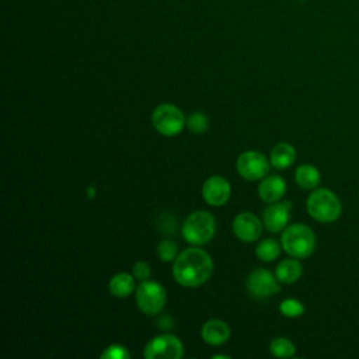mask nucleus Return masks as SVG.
Wrapping results in <instances>:
<instances>
[{
  "label": "nucleus",
  "mask_w": 359,
  "mask_h": 359,
  "mask_svg": "<svg viewBox=\"0 0 359 359\" xmlns=\"http://www.w3.org/2000/svg\"><path fill=\"white\" fill-rule=\"evenodd\" d=\"M184 353V348L181 341L171 335L163 334L147 342L144 346V358L146 359H178Z\"/></svg>",
  "instance_id": "nucleus-7"
},
{
  "label": "nucleus",
  "mask_w": 359,
  "mask_h": 359,
  "mask_svg": "<svg viewBox=\"0 0 359 359\" xmlns=\"http://www.w3.org/2000/svg\"><path fill=\"white\" fill-rule=\"evenodd\" d=\"M282 247L293 258H307L316 247V236L302 223L289 226L282 234Z\"/></svg>",
  "instance_id": "nucleus-2"
},
{
  "label": "nucleus",
  "mask_w": 359,
  "mask_h": 359,
  "mask_svg": "<svg viewBox=\"0 0 359 359\" xmlns=\"http://www.w3.org/2000/svg\"><path fill=\"white\" fill-rule=\"evenodd\" d=\"M294 158H296V151L293 146L289 143H278L272 149L271 157H269L271 164L279 170H285L289 165H292Z\"/></svg>",
  "instance_id": "nucleus-15"
},
{
  "label": "nucleus",
  "mask_w": 359,
  "mask_h": 359,
  "mask_svg": "<svg viewBox=\"0 0 359 359\" xmlns=\"http://www.w3.org/2000/svg\"><path fill=\"white\" fill-rule=\"evenodd\" d=\"M150 266H149V264H146V262H143V261H139V262H136L135 265H133V276L136 278V279H139V280H146V279H149V276H150Z\"/></svg>",
  "instance_id": "nucleus-25"
},
{
  "label": "nucleus",
  "mask_w": 359,
  "mask_h": 359,
  "mask_svg": "<svg viewBox=\"0 0 359 359\" xmlns=\"http://www.w3.org/2000/svg\"><path fill=\"white\" fill-rule=\"evenodd\" d=\"M285 192H286V182L279 175L265 177L258 187L259 198L268 203H273L279 201L285 195Z\"/></svg>",
  "instance_id": "nucleus-13"
},
{
  "label": "nucleus",
  "mask_w": 359,
  "mask_h": 359,
  "mask_svg": "<svg viewBox=\"0 0 359 359\" xmlns=\"http://www.w3.org/2000/svg\"><path fill=\"white\" fill-rule=\"evenodd\" d=\"M129 356L128 349L122 345H111L101 353L102 359H129Z\"/></svg>",
  "instance_id": "nucleus-24"
},
{
  "label": "nucleus",
  "mask_w": 359,
  "mask_h": 359,
  "mask_svg": "<svg viewBox=\"0 0 359 359\" xmlns=\"http://www.w3.org/2000/svg\"><path fill=\"white\" fill-rule=\"evenodd\" d=\"M279 310L285 317H299L304 313V306L296 299H286L280 303Z\"/></svg>",
  "instance_id": "nucleus-21"
},
{
  "label": "nucleus",
  "mask_w": 359,
  "mask_h": 359,
  "mask_svg": "<svg viewBox=\"0 0 359 359\" xmlns=\"http://www.w3.org/2000/svg\"><path fill=\"white\" fill-rule=\"evenodd\" d=\"M209 121L206 118L205 114L202 112H194L189 115V118L187 119V126L189 130L195 132V133H202L208 129Z\"/></svg>",
  "instance_id": "nucleus-22"
},
{
  "label": "nucleus",
  "mask_w": 359,
  "mask_h": 359,
  "mask_svg": "<svg viewBox=\"0 0 359 359\" xmlns=\"http://www.w3.org/2000/svg\"><path fill=\"white\" fill-rule=\"evenodd\" d=\"M247 287L251 296H254L255 299H266L279 292V285L275 276L264 268L254 269L248 275Z\"/></svg>",
  "instance_id": "nucleus-9"
},
{
  "label": "nucleus",
  "mask_w": 359,
  "mask_h": 359,
  "mask_svg": "<svg viewBox=\"0 0 359 359\" xmlns=\"http://www.w3.org/2000/svg\"><path fill=\"white\" fill-rule=\"evenodd\" d=\"M261 230L262 226L259 219L250 212H243L233 220V231L241 241H255L261 236Z\"/></svg>",
  "instance_id": "nucleus-11"
},
{
  "label": "nucleus",
  "mask_w": 359,
  "mask_h": 359,
  "mask_svg": "<svg viewBox=\"0 0 359 359\" xmlns=\"http://www.w3.org/2000/svg\"><path fill=\"white\" fill-rule=\"evenodd\" d=\"M151 122L154 129L161 135L175 136L182 130L185 125V118L182 111L175 105L161 104L153 111Z\"/></svg>",
  "instance_id": "nucleus-6"
},
{
  "label": "nucleus",
  "mask_w": 359,
  "mask_h": 359,
  "mask_svg": "<svg viewBox=\"0 0 359 359\" xmlns=\"http://www.w3.org/2000/svg\"><path fill=\"white\" fill-rule=\"evenodd\" d=\"M280 252V245L276 240L273 238H265L262 240L257 248H255V254L259 259L262 261H273L275 258H278Z\"/></svg>",
  "instance_id": "nucleus-19"
},
{
  "label": "nucleus",
  "mask_w": 359,
  "mask_h": 359,
  "mask_svg": "<svg viewBox=\"0 0 359 359\" xmlns=\"http://www.w3.org/2000/svg\"><path fill=\"white\" fill-rule=\"evenodd\" d=\"M292 203L289 201L279 202V203H271L264 210V224L265 229L276 233L280 231L289 222V213H290Z\"/></svg>",
  "instance_id": "nucleus-12"
},
{
  "label": "nucleus",
  "mask_w": 359,
  "mask_h": 359,
  "mask_svg": "<svg viewBox=\"0 0 359 359\" xmlns=\"http://www.w3.org/2000/svg\"><path fill=\"white\" fill-rule=\"evenodd\" d=\"M157 252L163 261H172L177 258V244L171 240H163L157 247Z\"/></svg>",
  "instance_id": "nucleus-23"
},
{
  "label": "nucleus",
  "mask_w": 359,
  "mask_h": 359,
  "mask_svg": "<svg viewBox=\"0 0 359 359\" xmlns=\"http://www.w3.org/2000/svg\"><path fill=\"white\" fill-rule=\"evenodd\" d=\"M213 358H224V359H227L229 356H227V355H215Z\"/></svg>",
  "instance_id": "nucleus-27"
},
{
  "label": "nucleus",
  "mask_w": 359,
  "mask_h": 359,
  "mask_svg": "<svg viewBox=\"0 0 359 359\" xmlns=\"http://www.w3.org/2000/svg\"><path fill=\"white\" fill-rule=\"evenodd\" d=\"M165 290L164 287L153 280H142L136 289V303L137 307L149 316L158 314L165 304Z\"/></svg>",
  "instance_id": "nucleus-5"
},
{
  "label": "nucleus",
  "mask_w": 359,
  "mask_h": 359,
  "mask_svg": "<svg viewBox=\"0 0 359 359\" xmlns=\"http://www.w3.org/2000/svg\"><path fill=\"white\" fill-rule=\"evenodd\" d=\"M307 212L313 219L323 223H330L339 217L341 202L332 191L320 188L313 191L307 198Z\"/></svg>",
  "instance_id": "nucleus-3"
},
{
  "label": "nucleus",
  "mask_w": 359,
  "mask_h": 359,
  "mask_svg": "<svg viewBox=\"0 0 359 359\" xmlns=\"http://www.w3.org/2000/svg\"><path fill=\"white\" fill-rule=\"evenodd\" d=\"M296 182L303 188V189H314L320 184V172L318 170L311 165V164H302L294 174Z\"/></svg>",
  "instance_id": "nucleus-17"
},
{
  "label": "nucleus",
  "mask_w": 359,
  "mask_h": 359,
  "mask_svg": "<svg viewBox=\"0 0 359 359\" xmlns=\"http://www.w3.org/2000/svg\"><path fill=\"white\" fill-rule=\"evenodd\" d=\"M215 217L206 210H196L191 213L182 224L184 238L194 245L206 244L215 234Z\"/></svg>",
  "instance_id": "nucleus-4"
},
{
  "label": "nucleus",
  "mask_w": 359,
  "mask_h": 359,
  "mask_svg": "<svg viewBox=\"0 0 359 359\" xmlns=\"http://www.w3.org/2000/svg\"><path fill=\"white\" fill-rule=\"evenodd\" d=\"M236 167L243 178L248 181H255L264 178L268 174L269 161L262 153L248 150L238 156Z\"/></svg>",
  "instance_id": "nucleus-8"
},
{
  "label": "nucleus",
  "mask_w": 359,
  "mask_h": 359,
  "mask_svg": "<svg viewBox=\"0 0 359 359\" xmlns=\"http://www.w3.org/2000/svg\"><path fill=\"white\" fill-rule=\"evenodd\" d=\"M202 339L210 345H220L230 337L229 325L222 320H209L201 330Z\"/></svg>",
  "instance_id": "nucleus-14"
},
{
  "label": "nucleus",
  "mask_w": 359,
  "mask_h": 359,
  "mask_svg": "<svg viewBox=\"0 0 359 359\" xmlns=\"http://www.w3.org/2000/svg\"><path fill=\"white\" fill-rule=\"evenodd\" d=\"M269 351L273 356L278 358H289L294 355V345L292 344V341H289L287 338H275L271 345H269Z\"/></svg>",
  "instance_id": "nucleus-20"
},
{
  "label": "nucleus",
  "mask_w": 359,
  "mask_h": 359,
  "mask_svg": "<svg viewBox=\"0 0 359 359\" xmlns=\"http://www.w3.org/2000/svg\"><path fill=\"white\" fill-rule=\"evenodd\" d=\"M213 272V262L209 254L201 248H188L177 255L172 265L175 280L185 287H195L205 283Z\"/></svg>",
  "instance_id": "nucleus-1"
},
{
  "label": "nucleus",
  "mask_w": 359,
  "mask_h": 359,
  "mask_svg": "<svg viewBox=\"0 0 359 359\" xmlns=\"http://www.w3.org/2000/svg\"><path fill=\"white\" fill-rule=\"evenodd\" d=\"M157 325H158V328H161V330H168V328L172 327V320H171L170 317L164 316V317H161V318L157 321Z\"/></svg>",
  "instance_id": "nucleus-26"
},
{
  "label": "nucleus",
  "mask_w": 359,
  "mask_h": 359,
  "mask_svg": "<svg viewBox=\"0 0 359 359\" xmlns=\"http://www.w3.org/2000/svg\"><path fill=\"white\" fill-rule=\"evenodd\" d=\"M230 184L226 178L220 175H213L208 178L202 185V196L212 206H222L230 198Z\"/></svg>",
  "instance_id": "nucleus-10"
},
{
  "label": "nucleus",
  "mask_w": 359,
  "mask_h": 359,
  "mask_svg": "<svg viewBox=\"0 0 359 359\" xmlns=\"http://www.w3.org/2000/svg\"><path fill=\"white\" fill-rule=\"evenodd\" d=\"M302 275V265L297 259H283L276 266V279L282 283H294Z\"/></svg>",
  "instance_id": "nucleus-16"
},
{
  "label": "nucleus",
  "mask_w": 359,
  "mask_h": 359,
  "mask_svg": "<svg viewBox=\"0 0 359 359\" xmlns=\"http://www.w3.org/2000/svg\"><path fill=\"white\" fill-rule=\"evenodd\" d=\"M135 289V279L129 273H118L109 280V292L116 297H126Z\"/></svg>",
  "instance_id": "nucleus-18"
}]
</instances>
